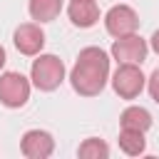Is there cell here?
<instances>
[{
  "label": "cell",
  "mask_w": 159,
  "mask_h": 159,
  "mask_svg": "<svg viewBox=\"0 0 159 159\" xmlns=\"http://www.w3.org/2000/svg\"><path fill=\"white\" fill-rule=\"evenodd\" d=\"M27 12L40 25L52 22L62 12V0H27Z\"/></svg>",
  "instance_id": "obj_11"
},
{
  "label": "cell",
  "mask_w": 159,
  "mask_h": 159,
  "mask_svg": "<svg viewBox=\"0 0 159 159\" xmlns=\"http://www.w3.org/2000/svg\"><path fill=\"white\" fill-rule=\"evenodd\" d=\"M20 152L27 159H47L55 152V137L47 129H27L20 137Z\"/></svg>",
  "instance_id": "obj_8"
},
{
  "label": "cell",
  "mask_w": 159,
  "mask_h": 159,
  "mask_svg": "<svg viewBox=\"0 0 159 159\" xmlns=\"http://www.w3.org/2000/svg\"><path fill=\"white\" fill-rule=\"evenodd\" d=\"M149 50H152L154 55H159V30L152 32V37H149Z\"/></svg>",
  "instance_id": "obj_15"
},
{
  "label": "cell",
  "mask_w": 159,
  "mask_h": 159,
  "mask_svg": "<svg viewBox=\"0 0 159 159\" xmlns=\"http://www.w3.org/2000/svg\"><path fill=\"white\" fill-rule=\"evenodd\" d=\"M67 77V67L65 62L52 55V52H40L35 55L32 60V67H30V80H32V87L40 89V92H55Z\"/></svg>",
  "instance_id": "obj_2"
},
{
  "label": "cell",
  "mask_w": 159,
  "mask_h": 159,
  "mask_svg": "<svg viewBox=\"0 0 159 159\" xmlns=\"http://www.w3.org/2000/svg\"><path fill=\"white\" fill-rule=\"evenodd\" d=\"M77 157H82V159H107L109 157V144L99 137H87L77 147Z\"/></svg>",
  "instance_id": "obj_13"
},
{
  "label": "cell",
  "mask_w": 159,
  "mask_h": 159,
  "mask_svg": "<svg viewBox=\"0 0 159 159\" xmlns=\"http://www.w3.org/2000/svg\"><path fill=\"white\" fill-rule=\"evenodd\" d=\"M152 124H154V119H152V114H149V109H144V107H139V104H129V107H124V112L119 114V127L122 129H139V132H149L152 129Z\"/></svg>",
  "instance_id": "obj_10"
},
{
  "label": "cell",
  "mask_w": 159,
  "mask_h": 159,
  "mask_svg": "<svg viewBox=\"0 0 159 159\" xmlns=\"http://www.w3.org/2000/svg\"><path fill=\"white\" fill-rule=\"evenodd\" d=\"M32 92V80L25 77L22 72L7 70L0 72V104L7 109H20L27 104Z\"/></svg>",
  "instance_id": "obj_4"
},
{
  "label": "cell",
  "mask_w": 159,
  "mask_h": 159,
  "mask_svg": "<svg viewBox=\"0 0 159 159\" xmlns=\"http://www.w3.org/2000/svg\"><path fill=\"white\" fill-rule=\"evenodd\" d=\"M12 45L25 57L40 55L42 47H45V30H42V25L35 22V20L32 22H20L15 27V32H12Z\"/></svg>",
  "instance_id": "obj_7"
},
{
  "label": "cell",
  "mask_w": 159,
  "mask_h": 159,
  "mask_svg": "<svg viewBox=\"0 0 159 159\" xmlns=\"http://www.w3.org/2000/svg\"><path fill=\"white\" fill-rule=\"evenodd\" d=\"M5 62H7V55H5V47L0 45V72H2V67H5Z\"/></svg>",
  "instance_id": "obj_16"
},
{
  "label": "cell",
  "mask_w": 159,
  "mask_h": 159,
  "mask_svg": "<svg viewBox=\"0 0 159 159\" xmlns=\"http://www.w3.org/2000/svg\"><path fill=\"white\" fill-rule=\"evenodd\" d=\"M109 60L112 55H107L102 47L97 45H89V47H82L67 80L72 84V89L80 94V97H97L102 94V89L107 87L109 82Z\"/></svg>",
  "instance_id": "obj_1"
},
{
  "label": "cell",
  "mask_w": 159,
  "mask_h": 159,
  "mask_svg": "<svg viewBox=\"0 0 159 159\" xmlns=\"http://www.w3.org/2000/svg\"><path fill=\"white\" fill-rule=\"evenodd\" d=\"M147 92H149V97L159 104V67L147 77Z\"/></svg>",
  "instance_id": "obj_14"
},
{
  "label": "cell",
  "mask_w": 159,
  "mask_h": 159,
  "mask_svg": "<svg viewBox=\"0 0 159 159\" xmlns=\"http://www.w3.org/2000/svg\"><path fill=\"white\" fill-rule=\"evenodd\" d=\"M117 142L127 157H142L147 152V139H144V132L139 129H119Z\"/></svg>",
  "instance_id": "obj_12"
},
{
  "label": "cell",
  "mask_w": 159,
  "mask_h": 159,
  "mask_svg": "<svg viewBox=\"0 0 159 159\" xmlns=\"http://www.w3.org/2000/svg\"><path fill=\"white\" fill-rule=\"evenodd\" d=\"M112 60L119 62H132V65H142L149 55V40H144L139 32L124 35V37H114L112 50H109Z\"/></svg>",
  "instance_id": "obj_5"
},
{
  "label": "cell",
  "mask_w": 159,
  "mask_h": 159,
  "mask_svg": "<svg viewBox=\"0 0 159 159\" xmlns=\"http://www.w3.org/2000/svg\"><path fill=\"white\" fill-rule=\"evenodd\" d=\"M104 30L112 35V37H124V35H132L139 30V15L132 5H112L107 12H104Z\"/></svg>",
  "instance_id": "obj_6"
},
{
  "label": "cell",
  "mask_w": 159,
  "mask_h": 159,
  "mask_svg": "<svg viewBox=\"0 0 159 159\" xmlns=\"http://www.w3.org/2000/svg\"><path fill=\"white\" fill-rule=\"evenodd\" d=\"M109 82H112L114 94L119 99H127V102L129 99H137L144 92V87H147V77H144L142 67L139 65H132V62H119L117 70L112 72Z\"/></svg>",
  "instance_id": "obj_3"
},
{
  "label": "cell",
  "mask_w": 159,
  "mask_h": 159,
  "mask_svg": "<svg viewBox=\"0 0 159 159\" xmlns=\"http://www.w3.org/2000/svg\"><path fill=\"white\" fill-rule=\"evenodd\" d=\"M67 17L75 27L89 30L99 22V5H97V0H70Z\"/></svg>",
  "instance_id": "obj_9"
}]
</instances>
